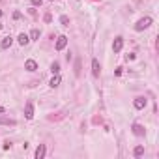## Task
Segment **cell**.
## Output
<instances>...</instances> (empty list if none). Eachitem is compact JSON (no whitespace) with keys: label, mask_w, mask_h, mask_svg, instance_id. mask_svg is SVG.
<instances>
[{"label":"cell","mask_w":159,"mask_h":159,"mask_svg":"<svg viewBox=\"0 0 159 159\" xmlns=\"http://www.w3.org/2000/svg\"><path fill=\"white\" fill-rule=\"evenodd\" d=\"M24 69L26 71H36L38 69V62H36V60H26V62H24Z\"/></svg>","instance_id":"cell-10"},{"label":"cell","mask_w":159,"mask_h":159,"mask_svg":"<svg viewBox=\"0 0 159 159\" xmlns=\"http://www.w3.org/2000/svg\"><path fill=\"white\" fill-rule=\"evenodd\" d=\"M131 131H133V135H137V137H144V133H146V129L140 124H133L131 125Z\"/></svg>","instance_id":"cell-5"},{"label":"cell","mask_w":159,"mask_h":159,"mask_svg":"<svg viewBox=\"0 0 159 159\" xmlns=\"http://www.w3.org/2000/svg\"><path fill=\"white\" fill-rule=\"evenodd\" d=\"M152 23H153V21H152V17H142V19H138V21H137L135 30H137V32H142V30H146Z\"/></svg>","instance_id":"cell-1"},{"label":"cell","mask_w":159,"mask_h":159,"mask_svg":"<svg viewBox=\"0 0 159 159\" xmlns=\"http://www.w3.org/2000/svg\"><path fill=\"white\" fill-rule=\"evenodd\" d=\"M13 43V38L11 36H6V38H2V43H0V49H9Z\"/></svg>","instance_id":"cell-9"},{"label":"cell","mask_w":159,"mask_h":159,"mask_svg":"<svg viewBox=\"0 0 159 159\" xmlns=\"http://www.w3.org/2000/svg\"><path fill=\"white\" fill-rule=\"evenodd\" d=\"M0 17H2V9H0Z\"/></svg>","instance_id":"cell-26"},{"label":"cell","mask_w":159,"mask_h":159,"mask_svg":"<svg viewBox=\"0 0 159 159\" xmlns=\"http://www.w3.org/2000/svg\"><path fill=\"white\" fill-rule=\"evenodd\" d=\"M58 84H60V75L56 73V75L53 77V79L49 81V86H51V88H56V86H58Z\"/></svg>","instance_id":"cell-13"},{"label":"cell","mask_w":159,"mask_h":159,"mask_svg":"<svg viewBox=\"0 0 159 159\" xmlns=\"http://www.w3.org/2000/svg\"><path fill=\"white\" fill-rule=\"evenodd\" d=\"M114 75H116V77H120V75H122V68H116V71H114Z\"/></svg>","instance_id":"cell-23"},{"label":"cell","mask_w":159,"mask_h":159,"mask_svg":"<svg viewBox=\"0 0 159 159\" xmlns=\"http://www.w3.org/2000/svg\"><path fill=\"white\" fill-rule=\"evenodd\" d=\"M66 45H68V36H58L54 49H56V51H62V49H66Z\"/></svg>","instance_id":"cell-3"},{"label":"cell","mask_w":159,"mask_h":159,"mask_svg":"<svg viewBox=\"0 0 159 159\" xmlns=\"http://www.w3.org/2000/svg\"><path fill=\"white\" fill-rule=\"evenodd\" d=\"M142 153H144V146H137L135 150H133V155H135V157H140Z\"/></svg>","instance_id":"cell-15"},{"label":"cell","mask_w":159,"mask_h":159,"mask_svg":"<svg viewBox=\"0 0 159 159\" xmlns=\"http://www.w3.org/2000/svg\"><path fill=\"white\" fill-rule=\"evenodd\" d=\"M2 112H6V109H4V107H0V114H2Z\"/></svg>","instance_id":"cell-24"},{"label":"cell","mask_w":159,"mask_h":159,"mask_svg":"<svg viewBox=\"0 0 159 159\" xmlns=\"http://www.w3.org/2000/svg\"><path fill=\"white\" fill-rule=\"evenodd\" d=\"M122 47H124V38H120V36H118V38L114 39V43H112V51H114V53H120Z\"/></svg>","instance_id":"cell-7"},{"label":"cell","mask_w":159,"mask_h":159,"mask_svg":"<svg viewBox=\"0 0 159 159\" xmlns=\"http://www.w3.org/2000/svg\"><path fill=\"white\" fill-rule=\"evenodd\" d=\"M99 73H101L99 60H97V58H94V60H92V75H94V77H99Z\"/></svg>","instance_id":"cell-6"},{"label":"cell","mask_w":159,"mask_h":159,"mask_svg":"<svg viewBox=\"0 0 159 159\" xmlns=\"http://www.w3.org/2000/svg\"><path fill=\"white\" fill-rule=\"evenodd\" d=\"M51 2H53V0H51Z\"/></svg>","instance_id":"cell-27"},{"label":"cell","mask_w":159,"mask_h":159,"mask_svg":"<svg viewBox=\"0 0 159 159\" xmlns=\"http://www.w3.org/2000/svg\"><path fill=\"white\" fill-rule=\"evenodd\" d=\"M146 103H148V99L140 96V97H135V101H133V107H135L137 111H142V109L146 107Z\"/></svg>","instance_id":"cell-2"},{"label":"cell","mask_w":159,"mask_h":159,"mask_svg":"<svg viewBox=\"0 0 159 159\" xmlns=\"http://www.w3.org/2000/svg\"><path fill=\"white\" fill-rule=\"evenodd\" d=\"M2 26H4V24H2V23H0V30H2Z\"/></svg>","instance_id":"cell-25"},{"label":"cell","mask_w":159,"mask_h":159,"mask_svg":"<svg viewBox=\"0 0 159 159\" xmlns=\"http://www.w3.org/2000/svg\"><path fill=\"white\" fill-rule=\"evenodd\" d=\"M125 60H127V62H129V60H135V54H133V53H129V54L125 56Z\"/></svg>","instance_id":"cell-22"},{"label":"cell","mask_w":159,"mask_h":159,"mask_svg":"<svg viewBox=\"0 0 159 159\" xmlns=\"http://www.w3.org/2000/svg\"><path fill=\"white\" fill-rule=\"evenodd\" d=\"M30 2H32V6H41L43 0H30Z\"/></svg>","instance_id":"cell-20"},{"label":"cell","mask_w":159,"mask_h":159,"mask_svg":"<svg viewBox=\"0 0 159 159\" xmlns=\"http://www.w3.org/2000/svg\"><path fill=\"white\" fill-rule=\"evenodd\" d=\"M60 23H62L64 26H69V17L68 15H62V17H60Z\"/></svg>","instance_id":"cell-17"},{"label":"cell","mask_w":159,"mask_h":159,"mask_svg":"<svg viewBox=\"0 0 159 159\" xmlns=\"http://www.w3.org/2000/svg\"><path fill=\"white\" fill-rule=\"evenodd\" d=\"M17 41H19V45H28V43H30V38H28V34L21 32V34L17 36Z\"/></svg>","instance_id":"cell-11"},{"label":"cell","mask_w":159,"mask_h":159,"mask_svg":"<svg viewBox=\"0 0 159 159\" xmlns=\"http://www.w3.org/2000/svg\"><path fill=\"white\" fill-rule=\"evenodd\" d=\"M21 17H23V13H21V11H13V19H15V21H19Z\"/></svg>","instance_id":"cell-19"},{"label":"cell","mask_w":159,"mask_h":159,"mask_svg":"<svg viewBox=\"0 0 159 159\" xmlns=\"http://www.w3.org/2000/svg\"><path fill=\"white\" fill-rule=\"evenodd\" d=\"M9 148H11V142L6 140V142H4V150H9Z\"/></svg>","instance_id":"cell-21"},{"label":"cell","mask_w":159,"mask_h":159,"mask_svg":"<svg viewBox=\"0 0 159 159\" xmlns=\"http://www.w3.org/2000/svg\"><path fill=\"white\" fill-rule=\"evenodd\" d=\"M39 36H41V32H39L38 28H34L32 32H30V36H28V38H30V41H38V39H39Z\"/></svg>","instance_id":"cell-12"},{"label":"cell","mask_w":159,"mask_h":159,"mask_svg":"<svg viewBox=\"0 0 159 159\" xmlns=\"http://www.w3.org/2000/svg\"><path fill=\"white\" fill-rule=\"evenodd\" d=\"M45 153H47V148H45V144H39L38 148H36V159H43Z\"/></svg>","instance_id":"cell-8"},{"label":"cell","mask_w":159,"mask_h":159,"mask_svg":"<svg viewBox=\"0 0 159 159\" xmlns=\"http://www.w3.org/2000/svg\"><path fill=\"white\" fill-rule=\"evenodd\" d=\"M0 125H17V122L11 118H0Z\"/></svg>","instance_id":"cell-14"},{"label":"cell","mask_w":159,"mask_h":159,"mask_svg":"<svg viewBox=\"0 0 159 159\" xmlns=\"http://www.w3.org/2000/svg\"><path fill=\"white\" fill-rule=\"evenodd\" d=\"M43 21H45V23H51V21H53V15H51V13H45Z\"/></svg>","instance_id":"cell-18"},{"label":"cell","mask_w":159,"mask_h":159,"mask_svg":"<svg viewBox=\"0 0 159 159\" xmlns=\"http://www.w3.org/2000/svg\"><path fill=\"white\" fill-rule=\"evenodd\" d=\"M51 71H53V75L60 73V64L58 62H53V64H51Z\"/></svg>","instance_id":"cell-16"},{"label":"cell","mask_w":159,"mask_h":159,"mask_svg":"<svg viewBox=\"0 0 159 159\" xmlns=\"http://www.w3.org/2000/svg\"><path fill=\"white\" fill-rule=\"evenodd\" d=\"M24 116H26V120H32L34 118V103L32 101H28V103L24 105Z\"/></svg>","instance_id":"cell-4"}]
</instances>
